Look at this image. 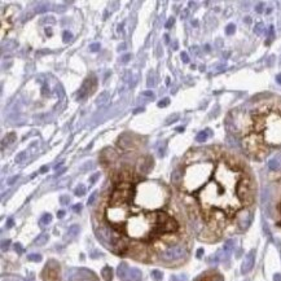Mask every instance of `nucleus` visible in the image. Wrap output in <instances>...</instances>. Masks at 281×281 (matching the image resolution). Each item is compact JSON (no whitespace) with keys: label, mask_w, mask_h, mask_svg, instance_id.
<instances>
[{"label":"nucleus","mask_w":281,"mask_h":281,"mask_svg":"<svg viewBox=\"0 0 281 281\" xmlns=\"http://www.w3.org/2000/svg\"><path fill=\"white\" fill-rule=\"evenodd\" d=\"M47 171H48V166H43L40 168V172H47Z\"/></svg>","instance_id":"nucleus-43"},{"label":"nucleus","mask_w":281,"mask_h":281,"mask_svg":"<svg viewBox=\"0 0 281 281\" xmlns=\"http://www.w3.org/2000/svg\"><path fill=\"white\" fill-rule=\"evenodd\" d=\"M74 193H75V196H83V194L85 193V188H84V185H83V184H79V185L76 186V188H75Z\"/></svg>","instance_id":"nucleus-13"},{"label":"nucleus","mask_w":281,"mask_h":281,"mask_svg":"<svg viewBox=\"0 0 281 281\" xmlns=\"http://www.w3.org/2000/svg\"><path fill=\"white\" fill-rule=\"evenodd\" d=\"M11 244V241L9 240H7V241H3V244H2V249L3 250H5V247H8V245Z\"/></svg>","instance_id":"nucleus-34"},{"label":"nucleus","mask_w":281,"mask_h":281,"mask_svg":"<svg viewBox=\"0 0 281 281\" xmlns=\"http://www.w3.org/2000/svg\"><path fill=\"white\" fill-rule=\"evenodd\" d=\"M197 141H200V143H204L206 139H207V132H200L198 135H197Z\"/></svg>","instance_id":"nucleus-17"},{"label":"nucleus","mask_w":281,"mask_h":281,"mask_svg":"<svg viewBox=\"0 0 281 281\" xmlns=\"http://www.w3.org/2000/svg\"><path fill=\"white\" fill-rule=\"evenodd\" d=\"M262 29H263V26L259 24V25L255 27V33H256V34H260V33H262Z\"/></svg>","instance_id":"nucleus-35"},{"label":"nucleus","mask_w":281,"mask_h":281,"mask_svg":"<svg viewBox=\"0 0 281 281\" xmlns=\"http://www.w3.org/2000/svg\"><path fill=\"white\" fill-rule=\"evenodd\" d=\"M18 177H20L18 175H16V176H13V177H11V179L8 180V184H13L14 181H17V180H18Z\"/></svg>","instance_id":"nucleus-33"},{"label":"nucleus","mask_w":281,"mask_h":281,"mask_svg":"<svg viewBox=\"0 0 281 281\" xmlns=\"http://www.w3.org/2000/svg\"><path fill=\"white\" fill-rule=\"evenodd\" d=\"M130 58H131V54L127 53V54H124V56L121 58V62H122V64H127V62L130 61Z\"/></svg>","instance_id":"nucleus-24"},{"label":"nucleus","mask_w":281,"mask_h":281,"mask_svg":"<svg viewBox=\"0 0 281 281\" xmlns=\"http://www.w3.org/2000/svg\"><path fill=\"white\" fill-rule=\"evenodd\" d=\"M73 210H74L75 213H79V211L82 210V205H80V204H76V205H74V206H73Z\"/></svg>","instance_id":"nucleus-30"},{"label":"nucleus","mask_w":281,"mask_h":281,"mask_svg":"<svg viewBox=\"0 0 281 281\" xmlns=\"http://www.w3.org/2000/svg\"><path fill=\"white\" fill-rule=\"evenodd\" d=\"M39 8H40V9H38V11H36L38 13H42V12H44V11L47 9V7H45V5H43V7H39Z\"/></svg>","instance_id":"nucleus-40"},{"label":"nucleus","mask_w":281,"mask_h":281,"mask_svg":"<svg viewBox=\"0 0 281 281\" xmlns=\"http://www.w3.org/2000/svg\"><path fill=\"white\" fill-rule=\"evenodd\" d=\"M127 272H128V267L126 263H121L118 269H117V273H118V277L119 278H124L127 276Z\"/></svg>","instance_id":"nucleus-6"},{"label":"nucleus","mask_w":281,"mask_h":281,"mask_svg":"<svg viewBox=\"0 0 281 281\" xmlns=\"http://www.w3.org/2000/svg\"><path fill=\"white\" fill-rule=\"evenodd\" d=\"M176 130H177V131H184V128H183V127H177Z\"/></svg>","instance_id":"nucleus-49"},{"label":"nucleus","mask_w":281,"mask_h":281,"mask_svg":"<svg viewBox=\"0 0 281 281\" xmlns=\"http://www.w3.org/2000/svg\"><path fill=\"white\" fill-rule=\"evenodd\" d=\"M202 253H204V251H202V249H200V250H198V253H197V255H198V256H201V255H202Z\"/></svg>","instance_id":"nucleus-47"},{"label":"nucleus","mask_w":281,"mask_h":281,"mask_svg":"<svg viewBox=\"0 0 281 281\" xmlns=\"http://www.w3.org/2000/svg\"><path fill=\"white\" fill-rule=\"evenodd\" d=\"M108 99H109V93H108V92H103L101 95L97 97V105H103V104H105V103L108 101Z\"/></svg>","instance_id":"nucleus-10"},{"label":"nucleus","mask_w":281,"mask_h":281,"mask_svg":"<svg viewBox=\"0 0 281 281\" xmlns=\"http://www.w3.org/2000/svg\"><path fill=\"white\" fill-rule=\"evenodd\" d=\"M155 84L154 82V73H150L149 76H148V87H153Z\"/></svg>","instance_id":"nucleus-18"},{"label":"nucleus","mask_w":281,"mask_h":281,"mask_svg":"<svg viewBox=\"0 0 281 281\" xmlns=\"http://www.w3.org/2000/svg\"><path fill=\"white\" fill-rule=\"evenodd\" d=\"M275 281H281V276H280V275H276V276H275Z\"/></svg>","instance_id":"nucleus-44"},{"label":"nucleus","mask_w":281,"mask_h":281,"mask_svg":"<svg viewBox=\"0 0 281 281\" xmlns=\"http://www.w3.org/2000/svg\"><path fill=\"white\" fill-rule=\"evenodd\" d=\"M141 96H145V97H149V99H154V93L152 91H144V92H141Z\"/></svg>","instance_id":"nucleus-22"},{"label":"nucleus","mask_w":281,"mask_h":281,"mask_svg":"<svg viewBox=\"0 0 281 281\" xmlns=\"http://www.w3.org/2000/svg\"><path fill=\"white\" fill-rule=\"evenodd\" d=\"M117 159V153L113 149H105L101 153V162L103 163H112Z\"/></svg>","instance_id":"nucleus-2"},{"label":"nucleus","mask_w":281,"mask_h":281,"mask_svg":"<svg viewBox=\"0 0 281 281\" xmlns=\"http://www.w3.org/2000/svg\"><path fill=\"white\" fill-rule=\"evenodd\" d=\"M27 259L33 260V262H40L42 260V255H39V254H30V255H27Z\"/></svg>","instance_id":"nucleus-16"},{"label":"nucleus","mask_w":281,"mask_h":281,"mask_svg":"<svg viewBox=\"0 0 281 281\" xmlns=\"http://www.w3.org/2000/svg\"><path fill=\"white\" fill-rule=\"evenodd\" d=\"M253 264H254V251L251 250V251L247 254V256L245 258L244 263H242V273H246L247 271H250L251 267H253Z\"/></svg>","instance_id":"nucleus-3"},{"label":"nucleus","mask_w":281,"mask_h":281,"mask_svg":"<svg viewBox=\"0 0 281 281\" xmlns=\"http://www.w3.org/2000/svg\"><path fill=\"white\" fill-rule=\"evenodd\" d=\"M51 222H52V215H51V214H44V215L42 216V219H40V223L44 224V225H45V224H49Z\"/></svg>","instance_id":"nucleus-14"},{"label":"nucleus","mask_w":281,"mask_h":281,"mask_svg":"<svg viewBox=\"0 0 281 281\" xmlns=\"http://www.w3.org/2000/svg\"><path fill=\"white\" fill-rule=\"evenodd\" d=\"M91 84L93 85L95 84V80H92V79H89V78H87L85 80H84V83L82 84V87H80V89H79V93H78V100H82V99H84L88 93L91 92L89 89H93L95 87H91Z\"/></svg>","instance_id":"nucleus-1"},{"label":"nucleus","mask_w":281,"mask_h":281,"mask_svg":"<svg viewBox=\"0 0 281 281\" xmlns=\"http://www.w3.org/2000/svg\"><path fill=\"white\" fill-rule=\"evenodd\" d=\"M183 255V247H174V249H168L166 253H163L165 258H179Z\"/></svg>","instance_id":"nucleus-5"},{"label":"nucleus","mask_w":281,"mask_h":281,"mask_svg":"<svg viewBox=\"0 0 281 281\" xmlns=\"http://www.w3.org/2000/svg\"><path fill=\"white\" fill-rule=\"evenodd\" d=\"M14 140V134H11L8 137H7V140H4V141H13Z\"/></svg>","instance_id":"nucleus-37"},{"label":"nucleus","mask_w":281,"mask_h":281,"mask_svg":"<svg viewBox=\"0 0 281 281\" xmlns=\"http://www.w3.org/2000/svg\"><path fill=\"white\" fill-rule=\"evenodd\" d=\"M14 249H16V251H17L18 254H22V253H24V247H22L21 244H16V245H14Z\"/></svg>","instance_id":"nucleus-26"},{"label":"nucleus","mask_w":281,"mask_h":281,"mask_svg":"<svg viewBox=\"0 0 281 281\" xmlns=\"http://www.w3.org/2000/svg\"><path fill=\"white\" fill-rule=\"evenodd\" d=\"M177 118H179V115H177V114H175L174 117H172V115H171V117H168V118L166 119V124H170V123H171V121H176Z\"/></svg>","instance_id":"nucleus-27"},{"label":"nucleus","mask_w":281,"mask_h":281,"mask_svg":"<svg viewBox=\"0 0 281 281\" xmlns=\"http://www.w3.org/2000/svg\"><path fill=\"white\" fill-rule=\"evenodd\" d=\"M277 80H278V83H281V74L277 75Z\"/></svg>","instance_id":"nucleus-48"},{"label":"nucleus","mask_w":281,"mask_h":281,"mask_svg":"<svg viewBox=\"0 0 281 281\" xmlns=\"http://www.w3.org/2000/svg\"><path fill=\"white\" fill-rule=\"evenodd\" d=\"M42 93H43V95H47V85L43 87V92H42Z\"/></svg>","instance_id":"nucleus-45"},{"label":"nucleus","mask_w":281,"mask_h":281,"mask_svg":"<svg viewBox=\"0 0 281 281\" xmlns=\"http://www.w3.org/2000/svg\"><path fill=\"white\" fill-rule=\"evenodd\" d=\"M89 49H91L92 52H97V51L100 49V43H93V44H91V45H89Z\"/></svg>","instance_id":"nucleus-23"},{"label":"nucleus","mask_w":281,"mask_h":281,"mask_svg":"<svg viewBox=\"0 0 281 281\" xmlns=\"http://www.w3.org/2000/svg\"><path fill=\"white\" fill-rule=\"evenodd\" d=\"M174 24H175V18H170V20L167 21V24H166V27H171Z\"/></svg>","instance_id":"nucleus-32"},{"label":"nucleus","mask_w":281,"mask_h":281,"mask_svg":"<svg viewBox=\"0 0 281 281\" xmlns=\"http://www.w3.org/2000/svg\"><path fill=\"white\" fill-rule=\"evenodd\" d=\"M97 177H99V174H95V175H93V176L91 177V180H89V181H91V183H95Z\"/></svg>","instance_id":"nucleus-38"},{"label":"nucleus","mask_w":281,"mask_h":281,"mask_svg":"<svg viewBox=\"0 0 281 281\" xmlns=\"http://www.w3.org/2000/svg\"><path fill=\"white\" fill-rule=\"evenodd\" d=\"M152 276H153L157 281L162 280V272H159V271H157V269H154V271L152 272Z\"/></svg>","instance_id":"nucleus-21"},{"label":"nucleus","mask_w":281,"mask_h":281,"mask_svg":"<svg viewBox=\"0 0 281 281\" xmlns=\"http://www.w3.org/2000/svg\"><path fill=\"white\" fill-rule=\"evenodd\" d=\"M256 11H258V12H262V5H260V4L256 7Z\"/></svg>","instance_id":"nucleus-46"},{"label":"nucleus","mask_w":281,"mask_h":281,"mask_svg":"<svg viewBox=\"0 0 281 281\" xmlns=\"http://www.w3.org/2000/svg\"><path fill=\"white\" fill-rule=\"evenodd\" d=\"M269 167H271L272 170L280 168V167H281V157H276V158L271 159V161H269Z\"/></svg>","instance_id":"nucleus-8"},{"label":"nucleus","mask_w":281,"mask_h":281,"mask_svg":"<svg viewBox=\"0 0 281 281\" xmlns=\"http://www.w3.org/2000/svg\"><path fill=\"white\" fill-rule=\"evenodd\" d=\"M131 281H141V273L139 269H131Z\"/></svg>","instance_id":"nucleus-9"},{"label":"nucleus","mask_w":281,"mask_h":281,"mask_svg":"<svg viewBox=\"0 0 281 281\" xmlns=\"http://www.w3.org/2000/svg\"><path fill=\"white\" fill-rule=\"evenodd\" d=\"M64 215H65V211H64V210H60V211L57 213V216H58V218H62Z\"/></svg>","instance_id":"nucleus-41"},{"label":"nucleus","mask_w":281,"mask_h":281,"mask_svg":"<svg viewBox=\"0 0 281 281\" xmlns=\"http://www.w3.org/2000/svg\"><path fill=\"white\" fill-rule=\"evenodd\" d=\"M12 225H13V219H8V222H7V227L11 228Z\"/></svg>","instance_id":"nucleus-39"},{"label":"nucleus","mask_w":281,"mask_h":281,"mask_svg":"<svg viewBox=\"0 0 281 281\" xmlns=\"http://www.w3.org/2000/svg\"><path fill=\"white\" fill-rule=\"evenodd\" d=\"M71 38H73V34H71L70 31H64V42H65V43L70 42Z\"/></svg>","instance_id":"nucleus-19"},{"label":"nucleus","mask_w":281,"mask_h":281,"mask_svg":"<svg viewBox=\"0 0 281 281\" xmlns=\"http://www.w3.org/2000/svg\"><path fill=\"white\" fill-rule=\"evenodd\" d=\"M78 233H79V227H78L76 224L71 225V227L69 228V231H67V235H69V236H71V237H75Z\"/></svg>","instance_id":"nucleus-12"},{"label":"nucleus","mask_w":281,"mask_h":281,"mask_svg":"<svg viewBox=\"0 0 281 281\" xmlns=\"http://www.w3.org/2000/svg\"><path fill=\"white\" fill-rule=\"evenodd\" d=\"M144 110H145L144 108H137V109L134 110V114H139V113H141V112H144Z\"/></svg>","instance_id":"nucleus-36"},{"label":"nucleus","mask_w":281,"mask_h":281,"mask_svg":"<svg viewBox=\"0 0 281 281\" xmlns=\"http://www.w3.org/2000/svg\"><path fill=\"white\" fill-rule=\"evenodd\" d=\"M101 275H103V277H104L105 281H112L113 271H112V268H110L109 266H105V267L103 268V271H101Z\"/></svg>","instance_id":"nucleus-7"},{"label":"nucleus","mask_w":281,"mask_h":281,"mask_svg":"<svg viewBox=\"0 0 281 281\" xmlns=\"http://www.w3.org/2000/svg\"><path fill=\"white\" fill-rule=\"evenodd\" d=\"M60 201H61L62 205H67V204H69V197H67V196H62V197L60 198Z\"/></svg>","instance_id":"nucleus-29"},{"label":"nucleus","mask_w":281,"mask_h":281,"mask_svg":"<svg viewBox=\"0 0 281 281\" xmlns=\"http://www.w3.org/2000/svg\"><path fill=\"white\" fill-rule=\"evenodd\" d=\"M25 159H26V153H25V152H21V153H18L17 157H16V163H22Z\"/></svg>","instance_id":"nucleus-15"},{"label":"nucleus","mask_w":281,"mask_h":281,"mask_svg":"<svg viewBox=\"0 0 281 281\" xmlns=\"http://www.w3.org/2000/svg\"><path fill=\"white\" fill-rule=\"evenodd\" d=\"M181 60H183L184 62H188V61H189V58H188V54H186L185 52H183V53H181Z\"/></svg>","instance_id":"nucleus-31"},{"label":"nucleus","mask_w":281,"mask_h":281,"mask_svg":"<svg viewBox=\"0 0 281 281\" xmlns=\"http://www.w3.org/2000/svg\"><path fill=\"white\" fill-rule=\"evenodd\" d=\"M124 48H126V44H124V43H122V44H119V47H118V49H119V51H123Z\"/></svg>","instance_id":"nucleus-42"},{"label":"nucleus","mask_w":281,"mask_h":281,"mask_svg":"<svg viewBox=\"0 0 281 281\" xmlns=\"http://www.w3.org/2000/svg\"><path fill=\"white\" fill-rule=\"evenodd\" d=\"M168 104H170V99H168V97H165L163 100H161V101L158 103V106H159V108H165V106H167Z\"/></svg>","instance_id":"nucleus-20"},{"label":"nucleus","mask_w":281,"mask_h":281,"mask_svg":"<svg viewBox=\"0 0 281 281\" xmlns=\"http://www.w3.org/2000/svg\"><path fill=\"white\" fill-rule=\"evenodd\" d=\"M233 31H235V25H228L227 26V34L231 35V34H233Z\"/></svg>","instance_id":"nucleus-28"},{"label":"nucleus","mask_w":281,"mask_h":281,"mask_svg":"<svg viewBox=\"0 0 281 281\" xmlns=\"http://www.w3.org/2000/svg\"><path fill=\"white\" fill-rule=\"evenodd\" d=\"M47 241H48V235H47V233H43V235H40V236L35 240V244L40 246V245H44Z\"/></svg>","instance_id":"nucleus-11"},{"label":"nucleus","mask_w":281,"mask_h":281,"mask_svg":"<svg viewBox=\"0 0 281 281\" xmlns=\"http://www.w3.org/2000/svg\"><path fill=\"white\" fill-rule=\"evenodd\" d=\"M153 166V159L150 158V157H145L141 162H140V166H139V170H140V172L141 174H146L149 170H150V167Z\"/></svg>","instance_id":"nucleus-4"},{"label":"nucleus","mask_w":281,"mask_h":281,"mask_svg":"<svg viewBox=\"0 0 281 281\" xmlns=\"http://www.w3.org/2000/svg\"><path fill=\"white\" fill-rule=\"evenodd\" d=\"M96 196H97V192H93V193L91 194V197L88 198V205H92V204H93V201H95Z\"/></svg>","instance_id":"nucleus-25"}]
</instances>
